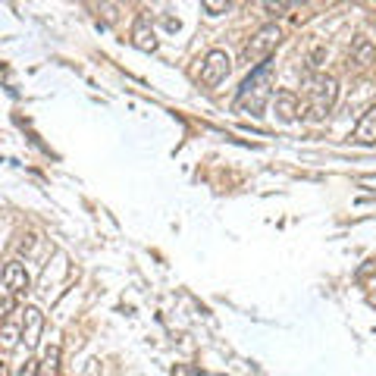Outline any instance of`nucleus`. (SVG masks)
<instances>
[{
  "label": "nucleus",
  "mask_w": 376,
  "mask_h": 376,
  "mask_svg": "<svg viewBox=\"0 0 376 376\" xmlns=\"http://www.w3.org/2000/svg\"><path fill=\"white\" fill-rule=\"evenodd\" d=\"M270 85H273V63H264V66H257V69H251V76L239 85L235 110L260 116L264 107H267V100H270Z\"/></svg>",
  "instance_id": "f257e3e1"
},
{
  "label": "nucleus",
  "mask_w": 376,
  "mask_h": 376,
  "mask_svg": "<svg viewBox=\"0 0 376 376\" xmlns=\"http://www.w3.org/2000/svg\"><path fill=\"white\" fill-rule=\"evenodd\" d=\"M335 100H339V82H335V76H326V72L314 76L311 85H307V113H311L314 123H320V119H326L333 113Z\"/></svg>",
  "instance_id": "f03ea898"
},
{
  "label": "nucleus",
  "mask_w": 376,
  "mask_h": 376,
  "mask_svg": "<svg viewBox=\"0 0 376 376\" xmlns=\"http://www.w3.org/2000/svg\"><path fill=\"white\" fill-rule=\"evenodd\" d=\"M282 41V29L279 25H260L257 32L251 35V41L245 44V51H241V63H248V66H264V63H270V53L279 47Z\"/></svg>",
  "instance_id": "7ed1b4c3"
},
{
  "label": "nucleus",
  "mask_w": 376,
  "mask_h": 376,
  "mask_svg": "<svg viewBox=\"0 0 376 376\" xmlns=\"http://www.w3.org/2000/svg\"><path fill=\"white\" fill-rule=\"evenodd\" d=\"M232 72V60L226 51H210L204 57V63H201V72H198V82L204 85V88H217L220 82H226Z\"/></svg>",
  "instance_id": "20e7f679"
},
{
  "label": "nucleus",
  "mask_w": 376,
  "mask_h": 376,
  "mask_svg": "<svg viewBox=\"0 0 376 376\" xmlns=\"http://www.w3.org/2000/svg\"><path fill=\"white\" fill-rule=\"evenodd\" d=\"M4 288H6V295H10V298H19V295H25L32 288L29 273H25V267L19 264V260H10V264H6V270H4Z\"/></svg>",
  "instance_id": "39448f33"
},
{
  "label": "nucleus",
  "mask_w": 376,
  "mask_h": 376,
  "mask_svg": "<svg viewBox=\"0 0 376 376\" xmlns=\"http://www.w3.org/2000/svg\"><path fill=\"white\" fill-rule=\"evenodd\" d=\"M22 342H25V348H35L38 345V339H41V333H44V314L38 311V307H25L22 311Z\"/></svg>",
  "instance_id": "423d86ee"
},
{
  "label": "nucleus",
  "mask_w": 376,
  "mask_h": 376,
  "mask_svg": "<svg viewBox=\"0 0 376 376\" xmlns=\"http://www.w3.org/2000/svg\"><path fill=\"white\" fill-rule=\"evenodd\" d=\"M273 110H276V116L282 123H295V116H298V94L282 88L273 94Z\"/></svg>",
  "instance_id": "0eeeda50"
},
{
  "label": "nucleus",
  "mask_w": 376,
  "mask_h": 376,
  "mask_svg": "<svg viewBox=\"0 0 376 376\" xmlns=\"http://www.w3.org/2000/svg\"><path fill=\"white\" fill-rule=\"evenodd\" d=\"M132 44L138 47V51H157V35H154V29H151V19L147 16H138L135 19V25H132Z\"/></svg>",
  "instance_id": "6e6552de"
},
{
  "label": "nucleus",
  "mask_w": 376,
  "mask_h": 376,
  "mask_svg": "<svg viewBox=\"0 0 376 376\" xmlns=\"http://www.w3.org/2000/svg\"><path fill=\"white\" fill-rule=\"evenodd\" d=\"M351 138L358 141V145H376V107H370V110L358 119Z\"/></svg>",
  "instance_id": "1a4fd4ad"
},
{
  "label": "nucleus",
  "mask_w": 376,
  "mask_h": 376,
  "mask_svg": "<svg viewBox=\"0 0 376 376\" xmlns=\"http://www.w3.org/2000/svg\"><path fill=\"white\" fill-rule=\"evenodd\" d=\"M373 57H376V51H373V44H370V38H364V35L354 38V44H351V63H354V69H367V66L373 63Z\"/></svg>",
  "instance_id": "9d476101"
},
{
  "label": "nucleus",
  "mask_w": 376,
  "mask_h": 376,
  "mask_svg": "<svg viewBox=\"0 0 376 376\" xmlns=\"http://www.w3.org/2000/svg\"><path fill=\"white\" fill-rule=\"evenodd\" d=\"M41 376H60V345H47L44 348Z\"/></svg>",
  "instance_id": "9b49d317"
},
{
  "label": "nucleus",
  "mask_w": 376,
  "mask_h": 376,
  "mask_svg": "<svg viewBox=\"0 0 376 376\" xmlns=\"http://www.w3.org/2000/svg\"><path fill=\"white\" fill-rule=\"evenodd\" d=\"M4 351H13V345L19 342V335H22V326H16V323H4Z\"/></svg>",
  "instance_id": "f8f14e48"
},
{
  "label": "nucleus",
  "mask_w": 376,
  "mask_h": 376,
  "mask_svg": "<svg viewBox=\"0 0 376 376\" xmlns=\"http://www.w3.org/2000/svg\"><path fill=\"white\" fill-rule=\"evenodd\" d=\"M201 6H204V13H210V16H223V13L232 10L229 0H204Z\"/></svg>",
  "instance_id": "ddd939ff"
},
{
  "label": "nucleus",
  "mask_w": 376,
  "mask_h": 376,
  "mask_svg": "<svg viewBox=\"0 0 376 376\" xmlns=\"http://www.w3.org/2000/svg\"><path fill=\"white\" fill-rule=\"evenodd\" d=\"M13 376H41V364H38V361H25V364L16 367Z\"/></svg>",
  "instance_id": "4468645a"
},
{
  "label": "nucleus",
  "mask_w": 376,
  "mask_h": 376,
  "mask_svg": "<svg viewBox=\"0 0 376 376\" xmlns=\"http://www.w3.org/2000/svg\"><path fill=\"white\" fill-rule=\"evenodd\" d=\"M264 10H267V13H273V16H282L286 10H292V4H273V0H267Z\"/></svg>",
  "instance_id": "2eb2a0df"
},
{
  "label": "nucleus",
  "mask_w": 376,
  "mask_h": 376,
  "mask_svg": "<svg viewBox=\"0 0 376 376\" xmlns=\"http://www.w3.org/2000/svg\"><path fill=\"white\" fill-rule=\"evenodd\" d=\"M198 370H194V367H176V370H173V376H194Z\"/></svg>",
  "instance_id": "dca6fc26"
},
{
  "label": "nucleus",
  "mask_w": 376,
  "mask_h": 376,
  "mask_svg": "<svg viewBox=\"0 0 376 376\" xmlns=\"http://www.w3.org/2000/svg\"><path fill=\"white\" fill-rule=\"evenodd\" d=\"M32 245H35V235H25V241L19 248H22V251H32Z\"/></svg>",
  "instance_id": "f3484780"
}]
</instances>
